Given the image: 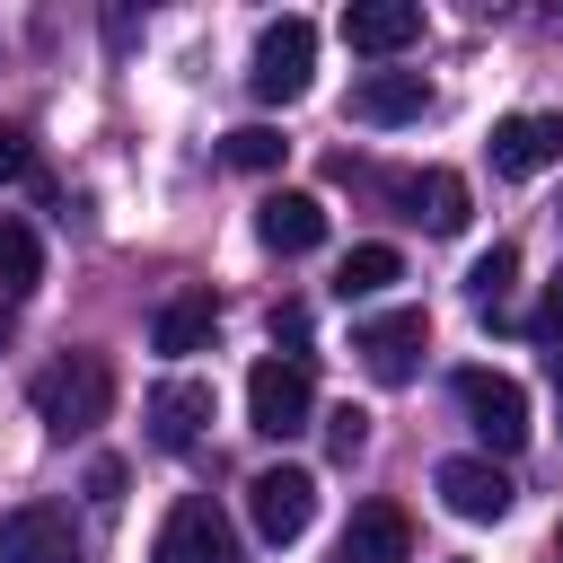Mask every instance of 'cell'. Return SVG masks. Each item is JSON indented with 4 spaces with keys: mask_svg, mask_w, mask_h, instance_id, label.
I'll list each match as a JSON object with an SVG mask.
<instances>
[{
    "mask_svg": "<svg viewBox=\"0 0 563 563\" xmlns=\"http://www.w3.org/2000/svg\"><path fill=\"white\" fill-rule=\"evenodd\" d=\"M510 282H519V246H484V255L466 264V299H475L484 317L510 308Z\"/></svg>",
    "mask_w": 563,
    "mask_h": 563,
    "instance_id": "19",
    "label": "cell"
},
{
    "mask_svg": "<svg viewBox=\"0 0 563 563\" xmlns=\"http://www.w3.org/2000/svg\"><path fill=\"white\" fill-rule=\"evenodd\" d=\"M396 273H405V255H396V246H352V255H343V273H334V290H343V299H369V290H387Z\"/></svg>",
    "mask_w": 563,
    "mask_h": 563,
    "instance_id": "20",
    "label": "cell"
},
{
    "mask_svg": "<svg viewBox=\"0 0 563 563\" xmlns=\"http://www.w3.org/2000/svg\"><path fill=\"white\" fill-rule=\"evenodd\" d=\"M211 422V378H158L150 387V440L158 449H194Z\"/></svg>",
    "mask_w": 563,
    "mask_h": 563,
    "instance_id": "12",
    "label": "cell"
},
{
    "mask_svg": "<svg viewBox=\"0 0 563 563\" xmlns=\"http://www.w3.org/2000/svg\"><path fill=\"white\" fill-rule=\"evenodd\" d=\"M0 352H9V299H0Z\"/></svg>",
    "mask_w": 563,
    "mask_h": 563,
    "instance_id": "27",
    "label": "cell"
},
{
    "mask_svg": "<svg viewBox=\"0 0 563 563\" xmlns=\"http://www.w3.org/2000/svg\"><path fill=\"white\" fill-rule=\"evenodd\" d=\"M26 158H35V150H26V132H18V123H0V185H18V176H26Z\"/></svg>",
    "mask_w": 563,
    "mask_h": 563,
    "instance_id": "23",
    "label": "cell"
},
{
    "mask_svg": "<svg viewBox=\"0 0 563 563\" xmlns=\"http://www.w3.org/2000/svg\"><path fill=\"white\" fill-rule=\"evenodd\" d=\"M211 334H220V299H211V290L167 299V308H158V325H150V343H158V352H202Z\"/></svg>",
    "mask_w": 563,
    "mask_h": 563,
    "instance_id": "17",
    "label": "cell"
},
{
    "mask_svg": "<svg viewBox=\"0 0 563 563\" xmlns=\"http://www.w3.org/2000/svg\"><path fill=\"white\" fill-rule=\"evenodd\" d=\"M537 334H563V264H554V282H545V308H537Z\"/></svg>",
    "mask_w": 563,
    "mask_h": 563,
    "instance_id": "25",
    "label": "cell"
},
{
    "mask_svg": "<svg viewBox=\"0 0 563 563\" xmlns=\"http://www.w3.org/2000/svg\"><path fill=\"white\" fill-rule=\"evenodd\" d=\"M396 194H405V211H413L431 238H457V229H466V176H457V167H422V176H405Z\"/></svg>",
    "mask_w": 563,
    "mask_h": 563,
    "instance_id": "16",
    "label": "cell"
},
{
    "mask_svg": "<svg viewBox=\"0 0 563 563\" xmlns=\"http://www.w3.org/2000/svg\"><path fill=\"white\" fill-rule=\"evenodd\" d=\"M35 422L53 431V440H79V431H97L106 413H114V369L97 361V352H70V361H53V369H35Z\"/></svg>",
    "mask_w": 563,
    "mask_h": 563,
    "instance_id": "1",
    "label": "cell"
},
{
    "mask_svg": "<svg viewBox=\"0 0 563 563\" xmlns=\"http://www.w3.org/2000/svg\"><path fill=\"white\" fill-rule=\"evenodd\" d=\"M282 150H290V141H282L273 123H238V132L220 141V158H229V167H246V176H273V167H282Z\"/></svg>",
    "mask_w": 563,
    "mask_h": 563,
    "instance_id": "21",
    "label": "cell"
},
{
    "mask_svg": "<svg viewBox=\"0 0 563 563\" xmlns=\"http://www.w3.org/2000/svg\"><path fill=\"white\" fill-rule=\"evenodd\" d=\"M484 158H493V176H510V185L563 167V114H501L493 141H484Z\"/></svg>",
    "mask_w": 563,
    "mask_h": 563,
    "instance_id": "8",
    "label": "cell"
},
{
    "mask_svg": "<svg viewBox=\"0 0 563 563\" xmlns=\"http://www.w3.org/2000/svg\"><path fill=\"white\" fill-rule=\"evenodd\" d=\"M554 545H563V537H554Z\"/></svg>",
    "mask_w": 563,
    "mask_h": 563,
    "instance_id": "28",
    "label": "cell"
},
{
    "mask_svg": "<svg viewBox=\"0 0 563 563\" xmlns=\"http://www.w3.org/2000/svg\"><path fill=\"white\" fill-rule=\"evenodd\" d=\"M343 563H413V519L396 501H361L343 528Z\"/></svg>",
    "mask_w": 563,
    "mask_h": 563,
    "instance_id": "15",
    "label": "cell"
},
{
    "mask_svg": "<svg viewBox=\"0 0 563 563\" xmlns=\"http://www.w3.org/2000/svg\"><path fill=\"white\" fill-rule=\"evenodd\" d=\"M422 106H431V79L422 70H361L352 79V123L396 132V123H422Z\"/></svg>",
    "mask_w": 563,
    "mask_h": 563,
    "instance_id": "10",
    "label": "cell"
},
{
    "mask_svg": "<svg viewBox=\"0 0 563 563\" xmlns=\"http://www.w3.org/2000/svg\"><path fill=\"white\" fill-rule=\"evenodd\" d=\"M150 563H246V554H238V537H229L220 501L185 493V501L167 510V528H158V554H150Z\"/></svg>",
    "mask_w": 563,
    "mask_h": 563,
    "instance_id": "7",
    "label": "cell"
},
{
    "mask_svg": "<svg viewBox=\"0 0 563 563\" xmlns=\"http://www.w3.org/2000/svg\"><path fill=\"white\" fill-rule=\"evenodd\" d=\"M457 405L466 422L484 431V449H519L528 440V387L501 378V369H457Z\"/></svg>",
    "mask_w": 563,
    "mask_h": 563,
    "instance_id": "6",
    "label": "cell"
},
{
    "mask_svg": "<svg viewBox=\"0 0 563 563\" xmlns=\"http://www.w3.org/2000/svg\"><path fill=\"white\" fill-rule=\"evenodd\" d=\"M246 519L264 545H299L308 519H317V475L308 466H255L246 475Z\"/></svg>",
    "mask_w": 563,
    "mask_h": 563,
    "instance_id": "3",
    "label": "cell"
},
{
    "mask_svg": "<svg viewBox=\"0 0 563 563\" xmlns=\"http://www.w3.org/2000/svg\"><path fill=\"white\" fill-rule=\"evenodd\" d=\"M308 413H317V378H308L299 352H273V361L246 369V422H255L264 440H299Z\"/></svg>",
    "mask_w": 563,
    "mask_h": 563,
    "instance_id": "2",
    "label": "cell"
},
{
    "mask_svg": "<svg viewBox=\"0 0 563 563\" xmlns=\"http://www.w3.org/2000/svg\"><path fill=\"white\" fill-rule=\"evenodd\" d=\"M361 440H369V413H361V405H334V413H325V449H334V457H361Z\"/></svg>",
    "mask_w": 563,
    "mask_h": 563,
    "instance_id": "22",
    "label": "cell"
},
{
    "mask_svg": "<svg viewBox=\"0 0 563 563\" xmlns=\"http://www.w3.org/2000/svg\"><path fill=\"white\" fill-rule=\"evenodd\" d=\"M255 238L273 255H308V246H325V202L317 194H264L255 202Z\"/></svg>",
    "mask_w": 563,
    "mask_h": 563,
    "instance_id": "14",
    "label": "cell"
},
{
    "mask_svg": "<svg viewBox=\"0 0 563 563\" xmlns=\"http://www.w3.org/2000/svg\"><path fill=\"white\" fill-rule=\"evenodd\" d=\"M422 343H431V317H422V308H387V317H369V325L352 334V352H361V369H369L378 387H405V378L422 369Z\"/></svg>",
    "mask_w": 563,
    "mask_h": 563,
    "instance_id": "5",
    "label": "cell"
},
{
    "mask_svg": "<svg viewBox=\"0 0 563 563\" xmlns=\"http://www.w3.org/2000/svg\"><path fill=\"white\" fill-rule=\"evenodd\" d=\"M554 413H563V352H554Z\"/></svg>",
    "mask_w": 563,
    "mask_h": 563,
    "instance_id": "26",
    "label": "cell"
},
{
    "mask_svg": "<svg viewBox=\"0 0 563 563\" xmlns=\"http://www.w3.org/2000/svg\"><path fill=\"white\" fill-rule=\"evenodd\" d=\"M88 493H97V501H123V466L97 457V466H88Z\"/></svg>",
    "mask_w": 563,
    "mask_h": 563,
    "instance_id": "24",
    "label": "cell"
},
{
    "mask_svg": "<svg viewBox=\"0 0 563 563\" xmlns=\"http://www.w3.org/2000/svg\"><path fill=\"white\" fill-rule=\"evenodd\" d=\"M308 70H317V26H308V18H273V26L255 35L246 88H255L264 106H290V97H308Z\"/></svg>",
    "mask_w": 563,
    "mask_h": 563,
    "instance_id": "4",
    "label": "cell"
},
{
    "mask_svg": "<svg viewBox=\"0 0 563 563\" xmlns=\"http://www.w3.org/2000/svg\"><path fill=\"white\" fill-rule=\"evenodd\" d=\"M440 501L457 510V519H501L510 510V475L493 466V457H440Z\"/></svg>",
    "mask_w": 563,
    "mask_h": 563,
    "instance_id": "13",
    "label": "cell"
},
{
    "mask_svg": "<svg viewBox=\"0 0 563 563\" xmlns=\"http://www.w3.org/2000/svg\"><path fill=\"white\" fill-rule=\"evenodd\" d=\"M0 563H79V537H70V510L53 501H26L0 519Z\"/></svg>",
    "mask_w": 563,
    "mask_h": 563,
    "instance_id": "9",
    "label": "cell"
},
{
    "mask_svg": "<svg viewBox=\"0 0 563 563\" xmlns=\"http://www.w3.org/2000/svg\"><path fill=\"white\" fill-rule=\"evenodd\" d=\"M343 44L369 53V62H387V53L422 44V9H413V0H352V9H343Z\"/></svg>",
    "mask_w": 563,
    "mask_h": 563,
    "instance_id": "11",
    "label": "cell"
},
{
    "mask_svg": "<svg viewBox=\"0 0 563 563\" xmlns=\"http://www.w3.org/2000/svg\"><path fill=\"white\" fill-rule=\"evenodd\" d=\"M44 282V238L18 220V211H0V299H18V290H35Z\"/></svg>",
    "mask_w": 563,
    "mask_h": 563,
    "instance_id": "18",
    "label": "cell"
}]
</instances>
